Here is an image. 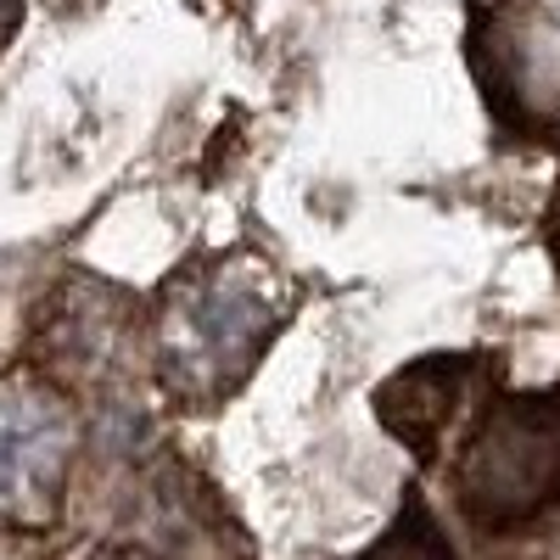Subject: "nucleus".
I'll use <instances>...</instances> for the list:
<instances>
[{
    "label": "nucleus",
    "mask_w": 560,
    "mask_h": 560,
    "mask_svg": "<svg viewBox=\"0 0 560 560\" xmlns=\"http://www.w3.org/2000/svg\"><path fill=\"white\" fill-rule=\"evenodd\" d=\"M471 73L510 135L560 140V28L533 0H477Z\"/></svg>",
    "instance_id": "20e7f679"
},
{
    "label": "nucleus",
    "mask_w": 560,
    "mask_h": 560,
    "mask_svg": "<svg viewBox=\"0 0 560 560\" xmlns=\"http://www.w3.org/2000/svg\"><path fill=\"white\" fill-rule=\"evenodd\" d=\"M544 242H549V253H555V264H560V191H555L549 219H544Z\"/></svg>",
    "instance_id": "0eeeda50"
},
{
    "label": "nucleus",
    "mask_w": 560,
    "mask_h": 560,
    "mask_svg": "<svg viewBox=\"0 0 560 560\" xmlns=\"http://www.w3.org/2000/svg\"><path fill=\"white\" fill-rule=\"evenodd\" d=\"M488 387V359L477 353H427L376 387V420L420 459L432 465L448 443V432L471 415V398Z\"/></svg>",
    "instance_id": "39448f33"
},
{
    "label": "nucleus",
    "mask_w": 560,
    "mask_h": 560,
    "mask_svg": "<svg viewBox=\"0 0 560 560\" xmlns=\"http://www.w3.org/2000/svg\"><path fill=\"white\" fill-rule=\"evenodd\" d=\"M73 448L79 420L51 382L28 370L0 376V533H45L57 522Z\"/></svg>",
    "instance_id": "7ed1b4c3"
},
{
    "label": "nucleus",
    "mask_w": 560,
    "mask_h": 560,
    "mask_svg": "<svg viewBox=\"0 0 560 560\" xmlns=\"http://www.w3.org/2000/svg\"><path fill=\"white\" fill-rule=\"evenodd\" d=\"M18 12H23V0H0V45L12 39V28H18Z\"/></svg>",
    "instance_id": "6e6552de"
},
{
    "label": "nucleus",
    "mask_w": 560,
    "mask_h": 560,
    "mask_svg": "<svg viewBox=\"0 0 560 560\" xmlns=\"http://www.w3.org/2000/svg\"><path fill=\"white\" fill-rule=\"evenodd\" d=\"M359 560H459L454 555V544H448V533L438 527V516L420 499H409L404 510H398V522L370 544Z\"/></svg>",
    "instance_id": "423d86ee"
},
{
    "label": "nucleus",
    "mask_w": 560,
    "mask_h": 560,
    "mask_svg": "<svg viewBox=\"0 0 560 560\" xmlns=\"http://www.w3.org/2000/svg\"><path fill=\"white\" fill-rule=\"evenodd\" d=\"M298 287L258 253H213L163 280L147 319L152 370L168 404L219 409L287 331Z\"/></svg>",
    "instance_id": "f257e3e1"
},
{
    "label": "nucleus",
    "mask_w": 560,
    "mask_h": 560,
    "mask_svg": "<svg viewBox=\"0 0 560 560\" xmlns=\"http://www.w3.org/2000/svg\"><path fill=\"white\" fill-rule=\"evenodd\" d=\"M454 504L477 533H522L560 499V387L493 393L454 454Z\"/></svg>",
    "instance_id": "f03ea898"
}]
</instances>
